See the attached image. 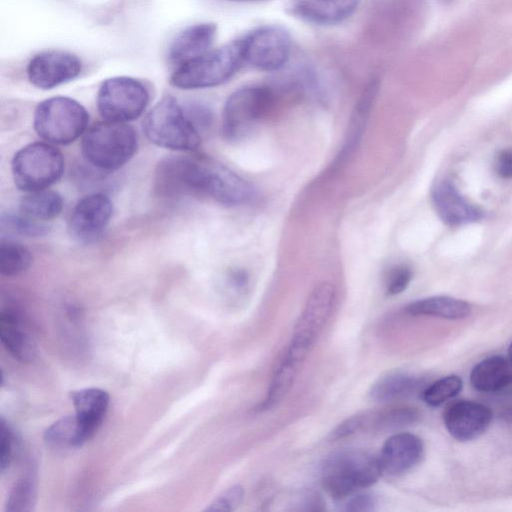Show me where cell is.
<instances>
[{
    "instance_id": "obj_24",
    "label": "cell",
    "mask_w": 512,
    "mask_h": 512,
    "mask_svg": "<svg viewBox=\"0 0 512 512\" xmlns=\"http://www.w3.org/2000/svg\"><path fill=\"white\" fill-rule=\"evenodd\" d=\"M93 435L78 416L69 415L52 423L44 432L45 444L55 450H68L81 447Z\"/></svg>"
},
{
    "instance_id": "obj_8",
    "label": "cell",
    "mask_w": 512,
    "mask_h": 512,
    "mask_svg": "<svg viewBox=\"0 0 512 512\" xmlns=\"http://www.w3.org/2000/svg\"><path fill=\"white\" fill-rule=\"evenodd\" d=\"M336 298L332 283L318 284L309 295L285 356L302 365L328 321Z\"/></svg>"
},
{
    "instance_id": "obj_10",
    "label": "cell",
    "mask_w": 512,
    "mask_h": 512,
    "mask_svg": "<svg viewBox=\"0 0 512 512\" xmlns=\"http://www.w3.org/2000/svg\"><path fill=\"white\" fill-rule=\"evenodd\" d=\"M203 156H172L157 165L156 193L163 198L202 196Z\"/></svg>"
},
{
    "instance_id": "obj_35",
    "label": "cell",
    "mask_w": 512,
    "mask_h": 512,
    "mask_svg": "<svg viewBox=\"0 0 512 512\" xmlns=\"http://www.w3.org/2000/svg\"><path fill=\"white\" fill-rule=\"evenodd\" d=\"M15 436L11 427L7 424L5 419L1 417L0 420V470L3 473L10 465L14 446Z\"/></svg>"
},
{
    "instance_id": "obj_16",
    "label": "cell",
    "mask_w": 512,
    "mask_h": 512,
    "mask_svg": "<svg viewBox=\"0 0 512 512\" xmlns=\"http://www.w3.org/2000/svg\"><path fill=\"white\" fill-rule=\"evenodd\" d=\"M423 456L422 440L414 434L402 432L389 437L377 457L382 475L399 477L415 468Z\"/></svg>"
},
{
    "instance_id": "obj_27",
    "label": "cell",
    "mask_w": 512,
    "mask_h": 512,
    "mask_svg": "<svg viewBox=\"0 0 512 512\" xmlns=\"http://www.w3.org/2000/svg\"><path fill=\"white\" fill-rule=\"evenodd\" d=\"M419 386L413 375L394 372L380 377L371 387L369 395L376 402H389L412 394Z\"/></svg>"
},
{
    "instance_id": "obj_11",
    "label": "cell",
    "mask_w": 512,
    "mask_h": 512,
    "mask_svg": "<svg viewBox=\"0 0 512 512\" xmlns=\"http://www.w3.org/2000/svg\"><path fill=\"white\" fill-rule=\"evenodd\" d=\"M246 63L261 71L284 67L291 52V37L283 27L265 25L242 38Z\"/></svg>"
},
{
    "instance_id": "obj_23",
    "label": "cell",
    "mask_w": 512,
    "mask_h": 512,
    "mask_svg": "<svg viewBox=\"0 0 512 512\" xmlns=\"http://www.w3.org/2000/svg\"><path fill=\"white\" fill-rule=\"evenodd\" d=\"M379 91L378 79H372L358 99L348 127L345 144L340 152L338 164L346 160L360 142L364 127Z\"/></svg>"
},
{
    "instance_id": "obj_4",
    "label": "cell",
    "mask_w": 512,
    "mask_h": 512,
    "mask_svg": "<svg viewBox=\"0 0 512 512\" xmlns=\"http://www.w3.org/2000/svg\"><path fill=\"white\" fill-rule=\"evenodd\" d=\"M137 148V133L131 125L106 120L90 127L81 142L85 160L96 168L108 171L125 165Z\"/></svg>"
},
{
    "instance_id": "obj_9",
    "label": "cell",
    "mask_w": 512,
    "mask_h": 512,
    "mask_svg": "<svg viewBox=\"0 0 512 512\" xmlns=\"http://www.w3.org/2000/svg\"><path fill=\"white\" fill-rule=\"evenodd\" d=\"M149 102L145 85L131 77L106 79L97 94L99 114L106 121L127 123L137 119Z\"/></svg>"
},
{
    "instance_id": "obj_1",
    "label": "cell",
    "mask_w": 512,
    "mask_h": 512,
    "mask_svg": "<svg viewBox=\"0 0 512 512\" xmlns=\"http://www.w3.org/2000/svg\"><path fill=\"white\" fill-rule=\"evenodd\" d=\"M381 475L378 457L355 448L332 453L321 467L322 485L335 500H345L370 487Z\"/></svg>"
},
{
    "instance_id": "obj_5",
    "label": "cell",
    "mask_w": 512,
    "mask_h": 512,
    "mask_svg": "<svg viewBox=\"0 0 512 512\" xmlns=\"http://www.w3.org/2000/svg\"><path fill=\"white\" fill-rule=\"evenodd\" d=\"M89 114L76 100L55 96L38 104L34 113L37 135L53 144L66 145L79 138L86 130Z\"/></svg>"
},
{
    "instance_id": "obj_14",
    "label": "cell",
    "mask_w": 512,
    "mask_h": 512,
    "mask_svg": "<svg viewBox=\"0 0 512 512\" xmlns=\"http://www.w3.org/2000/svg\"><path fill=\"white\" fill-rule=\"evenodd\" d=\"M435 211L449 226H461L480 221L484 211L464 197L449 178L437 181L431 191Z\"/></svg>"
},
{
    "instance_id": "obj_15",
    "label": "cell",
    "mask_w": 512,
    "mask_h": 512,
    "mask_svg": "<svg viewBox=\"0 0 512 512\" xmlns=\"http://www.w3.org/2000/svg\"><path fill=\"white\" fill-rule=\"evenodd\" d=\"M204 196L218 203L236 206L254 197L253 187L239 175L207 157Z\"/></svg>"
},
{
    "instance_id": "obj_18",
    "label": "cell",
    "mask_w": 512,
    "mask_h": 512,
    "mask_svg": "<svg viewBox=\"0 0 512 512\" xmlns=\"http://www.w3.org/2000/svg\"><path fill=\"white\" fill-rule=\"evenodd\" d=\"M217 33L214 23H199L185 28L171 42L168 60L177 67L210 50Z\"/></svg>"
},
{
    "instance_id": "obj_13",
    "label": "cell",
    "mask_w": 512,
    "mask_h": 512,
    "mask_svg": "<svg viewBox=\"0 0 512 512\" xmlns=\"http://www.w3.org/2000/svg\"><path fill=\"white\" fill-rule=\"evenodd\" d=\"M113 212L110 198L92 193L80 199L69 219L70 235L80 242H90L102 234Z\"/></svg>"
},
{
    "instance_id": "obj_6",
    "label": "cell",
    "mask_w": 512,
    "mask_h": 512,
    "mask_svg": "<svg viewBox=\"0 0 512 512\" xmlns=\"http://www.w3.org/2000/svg\"><path fill=\"white\" fill-rule=\"evenodd\" d=\"M18 189L34 192L56 183L64 172V157L53 145L36 142L21 148L12 159Z\"/></svg>"
},
{
    "instance_id": "obj_33",
    "label": "cell",
    "mask_w": 512,
    "mask_h": 512,
    "mask_svg": "<svg viewBox=\"0 0 512 512\" xmlns=\"http://www.w3.org/2000/svg\"><path fill=\"white\" fill-rule=\"evenodd\" d=\"M412 270L405 264L393 267L386 277V293L390 296L402 293L412 279Z\"/></svg>"
},
{
    "instance_id": "obj_12",
    "label": "cell",
    "mask_w": 512,
    "mask_h": 512,
    "mask_svg": "<svg viewBox=\"0 0 512 512\" xmlns=\"http://www.w3.org/2000/svg\"><path fill=\"white\" fill-rule=\"evenodd\" d=\"M81 70V60L75 54L49 50L36 54L30 60L27 76L32 85L47 90L75 79Z\"/></svg>"
},
{
    "instance_id": "obj_21",
    "label": "cell",
    "mask_w": 512,
    "mask_h": 512,
    "mask_svg": "<svg viewBox=\"0 0 512 512\" xmlns=\"http://www.w3.org/2000/svg\"><path fill=\"white\" fill-rule=\"evenodd\" d=\"M472 386L480 392H497L512 382V362L503 356H491L476 364L470 374Z\"/></svg>"
},
{
    "instance_id": "obj_3",
    "label": "cell",
    "mask_w": 512,
    "mask_h": 512,
    "mask_svg": "<svg viewBox=\"0 0 512 512\" xmlns=\"http://www.w3.org/2000/svg\"><path fill=\"white\" fill-rule=\"evenodd\" d=\"M143 131L151 143L166 149L194 151L201 143L197 126L170 95L164 96L147 113Z\"/></svg>"
},
{
    "instance_id": "obj_7",
    "label": "cell",
    "mask_w": 512,
    "mask_h": 512,
    "mask_svg": "<svg viewBox=\"0 0 512 512\" xmlns=\"http://www.w3.org/2000/svg\"><path fill=\"white\" fill-rule=\"evenodd\" d=\"M275 91L264 85L239 88L226 100L222 113V133L227 140L244 138L273 107Z\"/></svg>"
},
{
    "instance_id": "obj_2",
    "label": "cell",
    "mask_w": 512,
    "mask_h": 512,
    "mask_svg": "<svg viewBox=\"0 0 512 512\" xmlns=\"http://www.w3.org/2000/svg\"><path fill=\"white\" fill-rule=\"evenodd\" d=\"M245 63L242 38L180 65L170 77V83L179 89H201L228 81Z\"/></svg>"
},
{
    "instance_id": "obj_17",
    "label": "cell",
    "mask_w": 512,
    "mask_h": 512,
    "mask_svg": "<svg viewBox=\"0 0 512 512\" xmlns=\"http://www.w3.org/2000/svg\"><path fill=\"white\" fill-rule=\"evenodd\" d=\"M491 410L477 402L458 401L450 405L444 413V424L449 434L461 442L476 439L490 425Z\"/></svg>"
},
{
    "instance_id": "obj_34",
    "label": "cell",
    "mask_w": 512,
    "mask_h": 512,
    "mask_svg": "<svg viewBox=\"0 0 512 512\" xmlns=\"http://www.w3.org/2000/svg\"><path fill=\"white\" fill-rule=\"evenodd\" d=\"M2 223H6L12 230L29 236H40L46 233L47 226L42 222L29 219L22 214L2 217Z\"/></svg>"
},
{
    "instance_id": "obj_20",
    "label": "cell",
    "mask_w": 512,
    "mask_h": 512,
    "mask_svg": "<svg viewBox=\"0 0 512 512\" xmlns=\"http://www.w3.org/2000/svg\"><path fill=\"white\" fill-rule=\"evenodd\" d=\"M359 3L360 0H298L290 11L308 23L333 25L351 16Z\"/></svg>"
},
{
    "instance_id": "obj_25",
    "label": "cell",
    "mask_w": 512,
    "mask_h": 512,
    "mask_svg": "<svg viewBox=\"0 0 512 512\" xmlns=\"http://www.w3.org/2000/svg\"><path fill=\"white\" fill-rule=\"evenodd\" d=\"M411 315L434 316L445 319H462L471 313L468 302L450 296H432L416 300L406 307Z\"/></svg>"
},
{
    "instance_id": "obj_30",
    "label": "cell",
    "mask_w": 512,
    "mask_h": 512,
    "mask_svg": "<svg viewBox=\"0 0 512 512\" xmlns=\"http://www.w3.org/2000/svg\"><path fill=\"white\" fill-rule=\"evenodd\" d=\"M37 499V482L33 473H26L17 480L8 495L6 511L29 512Z\"/></svg>"
},
{
    "instance_id": "obj_31",
    "label": "cell",
    "mask_w": 512,
    "mask_h": 512,
    "mask_svg": "<svg viewBox=\"0 0 512 512\" xmlns=\"http://www.w3.org/2000/svg\"><path fill=\"white\" fill-rule=\"evenodd\" d=\"M461 389L462 380L457 375H448L430 384L422 392V398L427 405L436 407L455 397Z\"/></svg>"
},
{
    "instance_id": "obj_29",
    "label": "cell",
    "mask_w": 512,
    "mask_h": 512,
    "mask_svg": "<svg viewBox=\"0 0 512 512\" xmlns=\"http://www.w3.org/2000/svg\"><path fill=\"white\" fill-rule=\"evenodd\" d=\"M32 263L30 250L17 242L1 240L0 273L4 276H16L25 272Z\"/></svg>"
},
{
    "instance_id": "obj_26",
    "label": "cell",
    "mask_w": 512,
    "mask_h": 512,
    "mask_svg": "<svg viewBox=\"0 0 512 512\" xmlns=\"http://www.w3.org/2000/svg\"><path fill=\"white\" fill-rule=\"evenodd\" d=\"M63 209V199L53 190L28 192L23 196L19 211L23 216L44 223L57 217Z\"/></svg>"
},
{
    "instance_id": "obj_28",
    "label": "cell",
    "mask_w": 512,
    "mask_h": 512,
    "mask_svg": "<svg viewBox=\"0 0 512 512\" xmlns=\"http://www.w3.org/2000/svg\"><path fill=\"white\" fill-rule=\"evenodd\" d=\"M301 365L283 355L274 370L262 408L268 409L279 403L291 389Z\"/></svg>"
},
{
    "instance_id": "obj_19",
    "label": "cell",
    "mask_w": 512,
    "mask_h": 512,
    "mask_svg": "<svg viewBox=\"0 0 512 512\" xmlns=\"http://www.w3.org/2000/svg\"><path fill=\"white\" fill-rule=\"evenodd\" d=\"M0 338L9 354L17 361L29 363L37 354L36 343L21 316L13 309L0 315Z\"/></svg>"
},
{
    "instance_id": "obj_32",
    "label": "cell",
    "mask_w": 512,
    "mask_h": 512,
    "mask_svg": "<svg viewBox=\"0 0 512 512\" xmlns=\"http://www.w3.org/2000/svg\"><path fill=\"white\" fill-rule=\"evenodd\" d=\"M244 498V489L240 485H235L216 497L205 511H233L241 504Z\"/></svg>"
},
{
    "instance_id": "obj_39",
    "label": "cell",
    "mask_w": 512,
    "mask_h": 512,
    "mask_svg": "<svg viewBox=\"0 0 512 512\" xmlns=\"http://www.w3.org/2000/svg\"><path fill=\"white\" fill-rule=\"evenodd\" d=\"M234 1H260V0H234Z\"/></svg>"
},
{
    "instance_id": "obj_22",
    "label": "cell",
    "mask_w": 512,
    "mask_h": 512,
    "mask_svg": "<svg viewBox=\"0 0 512 512\" xmlns=\"http://www.w3.org/2000/svg\"><path fill=\"white\" fill-rule=\"evenodd\" d=\"M76 415L94 435L102 423L109 406V395L100 388H85L70 393Z\"/></svg>"
},
{
    "instance_id": "obj_36",
    "label": "cell",
    "mask_w": 512,
    "mask_h": 512,
    "mask_svg": "<svg viewBox=\"0 0 512 512\" xmlns=\"http://www.w3.org/2000/svg\"><path fill=\"white\" fill-rule=\"evenodd\" d=\"M377 500L369 493H355L344 504L345 511L369 512L376 510Z\"/></svg>"
},
{
    "instance_id": "obj_37",
    "label": "cell",
    "mask_w": 512,
    "mask_h": 512,
    "mask_svg": "<svg viewBox=\"0 0 512 512\" xmlns=\"http://www.w3.org/2000/svg\"><path fill=\"white\" fill-rule=\"evenodd\" d=\"M495 171L503 179H512V148L503 149L497 154Z\"/></svg>"
},
{
    "instance_id": "obj_38",
    "label": "cell",
    "mask_w": 512,
    "mask_h": 512,
    "mask_svg": "<svg viewBox=\"0 0 512 512\" xmlns=\"http://www.w3.org/2000/svg\"><path fill=\"white\" fill-rule=\"evenodd\" d=\"M508 354H509V359L512 362V343L510 344V347H509V350H508Z\"/></svg>"
}]
</instances>
